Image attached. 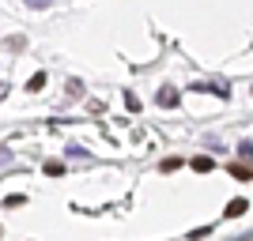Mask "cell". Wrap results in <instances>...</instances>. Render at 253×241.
Instances as JSON below:
<instances>
[{"label":"cell","mask_w":253,"mask_h":241,"mask_svg":"<svg viewBox=\"0 0 253 241\" xmlns=\"http://www.w3.org/2000/svg\"><path fill=\"white\" fill-rule=\"evenodd\" d=\"M211 166H215V162H211V158H204V155H201V158H193V170H197V173H208Z\"/></svg>","instance_id":"3"},{"label":"cell","mask_w":253,"mask_h":241,"mask_svg":"<svg viewBox=\"0 0 253 241\" xmlns=\"http://www.w3.org/2000/svg\"><path fill=\"white\" fill-rule=\"evenodd\" d=\"M159 105H170V109H174V105H178V95H174V91H159Z\"/></svg>","instance_id":"4"},{"label":"cell","mask_w":253,"mask_h":241,"mask_svg":"<svg viewBox=\"0 0 253 241\" xmlns=\"http://www.w3.org/2000/svg\"><path fill=\"white\" fill-rule=\"evenodd\" d=\"M42 87H45V72H34L31 83H27V91H42Z\"/></svg>","instance_id":"5"},{"label":"cell","mask_w":253,"mask_h":241,"mask_svg":"<svg viewBox=\"0 0 253 241\" xmlns=\"http://www.w3.org/2000/svg\"><path fill=\"white\" fill-rule=\"evenodd\" d=\"M181 166V158H167V162H163V173H170V170H178Z\"/></svg>","instance_id":"6"},{"label":"cell","mask_w":253,"mask_h":241,"mask_svg":"<svg viewBox=\"0 0 253 241\" xmlns=\"http://www.w3.org/2000/svg\"><path fill=\"white\" fill-rule=\"evenodd\" d=\"M246 207H250L246 200H231V204H227V219H238V215H246Z\"/></svg>","instance_id":"1"},{"label":"cell","mask_w":253,"mask_h":241,"mask_svg":"<svg viewBox=\"0 0 253 241\" xmlns=\"http://www.w3.org/2000/svg\"><path fill=\"white\" fill-rule=\"evenodd\" d=\"M231 173H234L238 181H250V177H253V170L246 166V162H234V166H231Z\"/></svg>","instance_id":"2"}]
</instances>
